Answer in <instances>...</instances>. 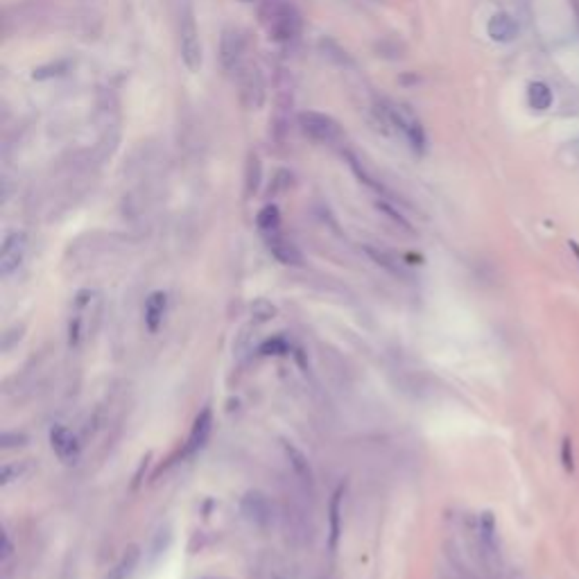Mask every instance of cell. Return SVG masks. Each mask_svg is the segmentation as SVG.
I'll list each match as a JSON object with an SVG mask.
<instances>
[{"instance_id": "1", "label": "cell", "mask_w": 579, "mask_h": 579, "mask_svg": "<svg viewBox=\"0 0 579 579\" xmlns=\"http://www.w3.org/2000/svg\"><path fill=\"white\" fill-rule=\"evenodd\" d=\"M376 113L380 118V123L387 127V130H394L396 134H401L407 145H410L414 152H423L425 149V132L421 123L416 120L412 111H407L405 106L399 104H390V102H378Z\"/></svg>"}, {"instance_id": "2", "label": "cell", "mask_w": 579, "mask_h": 579, "mask_svg": "<svg viewBox=\"0 0 579 579\" xmlns=\"http://www.w3.org/2000/svg\"><path fill=\"white\" fill-rule=\"evenodd\" d=\"M261 18L267 27V35L276 44H285V41H292L301 32V16L297 14L294 7H290L281 0H270L261 9Z\"/></svg>"}, {"instance_id": "3", "label": "cell", "mask_w": 579, "mask_h": 579, "mask_svg": "<svg viewBox=\"0 0 579 579\" xmlns=\"http://www.w3.org/2000/svg\"><path fill=\"white\" fill-rule=\"evenodd\" d=\"M179 52L181 61L190 73H199L201 68V44H199V30L195 12L188 0L181 3L179 9Z\"/></svg>"}, {"instance_id": "4", "label": "cell", "mask_w": 579, "mask_h": 579, "mask_svg": "<svg viewBox=\"0 0 579 579\" xmlns=\"http://www.w3.org/2000/svg\"><path fill=\"white\" fill-rule=\"evenodd\" d=\"M299 127H301V132L308 136V138H313V141L317 143H337L340 138H342V130H340V125L333 120L330 116L326 113H319V111H301L299 113Z\"/></svg>"}, {"instance_id": "5", "label": "cell", "mask_w": 579, "mask_h": 579, "mask_svg": "<svg viewBox=\"0 0 579 579\" xmlns=\"http://www.w3.org/2000/svg\"><path fill=\"white\" fill-rule=\"evenodd\" d=\"M27 254V235L23 231H12L5 235L3 247H0V274L9 276L14 274L25 261Z\"/></svg>"}, {"instance_id": "6", "label": "cell", "mask_w": 579, "mask_h": 579, "mask_svg": "<svg viewBox=\"0 0 579 579\" xmlns=\"http://www.w3.org/2000/svg\"><path fill=\"white\" fill-rule=\"evenodd\" d=\"M267 84L259 68H247L240 77V102L247 111H259L265 104Z\"/></svg>"}, {"instance_id": "7", "label": "cell", "mask_w": 579, "mask_h": 579, "mask_svg": "<svg viewBox=\"0 0 579 579\" xmlns=\"http://www.w3.org/2000/svg\"><path fill=\"white\" fill-rule=\"evenodd\" d=\"M244 48H247V39L240 30L235 27H227L222 32L220 39V63L227 73H233L235 68L240 66V61L244 57Z\"/></svg>"}, {"instance_id": "8", "label": "cell", "mask_w": 579, "mask_h": 579, "mask_svg": "<svg viewBox=\"0 0 579 579\" xmlns=\"http://www.w3.org/2000/svg\"><path fill=\"white\" fill-rule=\"evenodd\" d=\"M263 240L267 244V249L274 256V259L281 263V265H287V267H299L304 263V256L301 251L297 249V244L292 240H287L283 231H274L270 235H263Z\"/></svg>"}, {"instance_id": "9", "label": "cell", "mask_w": 579, "mask_h": 579, "mask_svg": "<svg viewBox=\"0 0 579 579\" xmlns=\"http://www.w3.org/2000/svg\"><path fill=\"white\" fill-rule=\"evenodd\" d=\"M91 304H93V292H89V290H84V292H80L77 299H75V308H73V315L68 321L70 347H80L84 333H87V315L91 310Z\"/></svg>"}, {"instance_id": "10", "label": "cell", "mask_w": 579, "mask_h": 579, "mask_svg": "<svg viewBox=\"0 0 579 579\" xmlns=\"http://www.w3.org/2000/svg\"><path fill=\"white\" fill-rule=\"evenodd\" d=\"M240 509H242V516L249 523H254L256 528H265V525H270V521H272L270 500H267L259 491L247 493V496L242 498V502H240Z\"/></svg>"}, {"instance_id": "11", "label": "cell", "mask_w": 579, "mask_h": 579, "mask_svg": "<svg viewBox=\"0 0 579 579\" xmlns=\"http://www.w3.org/2000/svg\"><path fill=\"white\" fill-rule=\"evenodd\" d=\"M50 446L52 450H55V455L61 459V462H66V464H73L75 459H77L80 455V444H77V439H75V435L68 430L66 425H52V430H50Z\"/></svg>"}, {"instance_id": "12", "label": "cell", "mask_w": 579, "mask_h": 579, "mask_svg": "<svg viewBox=\"0 0 579 579\" xmlns=\"http://www.w3.org/2000/svg\"><path fill=\"white\" fill-rule=\"evenodd\" d=\"M211 430H213V412L211 407H204V410L197 414L195 423L190 428V435H188V442H186V448H184V455L190 457L199 453V450L206 446L208 437H211Z\"/></svg>"}, {"instance_id": "13", "label": "cell", "mask_w": 579, "mask_h": 579, "mask_svg": "<svg viewBox=\"0 0 579 579\" xmlns=\"http://www.w3.org/2000/svg\"><path fill=\"white\" fill-rule=\"evenodd\" d=\"M283 453L287 457V464L292 468L294 478L301 482L306 489L313 491V485H315V475H313V468H310V462L308 457L299 450L292 442H283Z\"/></svg>"}, {"instance_id": "14", "label": "cell", "mask_w": 579, "mask_h": 579, "mask_svg": "<svg viewBox=\"0 0 579 579\" xmlns=\"http://www.w3.org/2000/svg\"><path fill=\"white\" fill-rule=\"evenodd\" d=\"M487 32H489V37L496 41V44H509V41H513L518 37V23L509 14L500 12V14H493L489 18Z\"/></svg>"}, {"instance_id": "15", "label": "cell", "mask_w": 579, "mask_h": 579, "mask_svg": "<svg viewBox=\"0 0 579 579\" xmlns=\"http://www.w3.org/2000/svg\"><path fill=\"white\" fill-rule=\"evenodd\" d=\"M342 502H344V487L335 489L328 505V550L335 552L342 534Z\"/></svg>"}, {"instance_id": "16", "label": "cell", "mask_w": 579, "mask_h": 579, "mask_svg": "<svg viewBox=\"0 0 579 579\" xmlns=\"http://www.w3.org/2000/svg\"><path fill=\"white\" fill-rule=\"evenodd\" d=\"M166 313H168V297L166 292H154L149 294L147 304H145V326L149 333H156L163 324L166 319Z\"/></svg>"}, {"instance_id": "17", "label": "cell", "mask_w": 579, "mask_h": 579, "mask_svg": "<svg viewBox=\"0 0 579 579\" xmlns=\"http://www.w3.org/2000/svg\"><path fill=\"white\" fill-rule=\"evenodd\" d=\"M138 559H141V550H138V545H130V548L123 552L120 561L113 566V571H109L106 579H130L136 571Z\"/></svg>"}, {"instance_id": "18", "label": "cell", "mask_w": 579, "mask_h": 579, "mask_svg": "<svg viewBox=\"0 0 579 579\" xmlns=\"http://www.w3.org/2000/svg\"><path fill=\"white\" fill-rule=\"evenodd\" d=\"M261 181H263V163H261L259 154L249 152V156H247V163H244V192H247V197H251V195L259 192Z\"/></svg>"}, {"instance_id": "19", "label": "cell", "mask_w": 579, "mask_h": 579, "mask_svg": "<svg viewBox=\"0 0 579 579\" xmlns=\"http://www.w3.org/2000/svg\"><path fill=\"white\" fill-rule=\"evenodd\" d=\"M552 91L548 84L543 82H532L528 87V102L534 111H548L552 106Z\"/></svg>"}, {"instance_id": "20", "label": "cell", "mask_w": 579, "mask_h": 579, "mask_svg": "<svg viewBox=\"0 0 579 579\" xmlns=\"http://www.w3.org/2000/svg\"><path fill=\"white\" fill-rule=\"evenodd\" d=\"M256 227H259L261 235H270L274 231H281V211L274 204H267L256 216Z\"/></svg>"}, {"instance_id": "21", "label": "cell", "mask_w": 579, "mask_h": 579, "mask_svg": "<svg viewBox=\"0 0 579 579\" xmlns=\"http://www.w3.org/2000/svg\"><path fill=\"white\" fill-rule=\"evenodd\" d=\"M25 471H27V462H9V464H5L3 471H0V485L3 487L12 485L14 480L25 475Z\"/></svg>"}, {"instance_id": "22", "label": "cell", "mask_w": 579, "mask_h": 579, "mask_svg": "<svg viewBox=\"0 0 579 579\" xmlns=\"http://www.w3.org/2000/svg\"><path fill=\"white\" fill-rule=\"evenodd\" d=\"M561 464L566 468V473H575V453H573L571 437H566L561 442Z\"/></svg>"}, {"instance_id": "23", "label": "cell", "mask_w": 579, "mask_h": 579, "mask_svg": "<svg viewBox=\"0 0 579 579\" xmlns=\"http://www.w3.org/2000/svg\"><path fill=\"white\" fill-rule=\"evenodd\" d=\"M261 351H263V353H267V351H278V353H285V351H287V344H285L283 340H270V342H267V344L261 349Z\"/></svg>"}, {"instance_id": "24", "label": "cell", "mask_w": 579, "mask_h": 579, "mask_svg": "<svg viewBox=\"0 0 579 579\" xmlns=\"http://www.w3.org/2000/svg\"><path fill=\"white\" fill-rule=\"evenodd\" d=\"M9 556H12V543H9V536L5 534L3 536V561L9 559Z\"/></svg>"}, {"instance_id": "25", "label": "cell", "mask_w": 579, "mask_h": 579, "mask_svg": "<svg viewBox=\"0 0 579 579\" xmlns=\"http://www.w3.org/2000/svg\"><path fill=\"white\" fill-rule=\"evenodd\" d=\"M568 247H571V251L575 254V259H577V263H579V242H577V240H568Z\"/></svg>"}]
</instances>
